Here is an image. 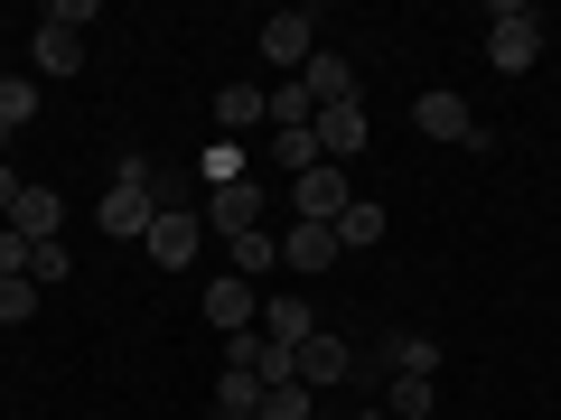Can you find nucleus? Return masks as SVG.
Listing matches in <instances>:
<instances>
[{
    "label": "nucleus",
    "mask_w": 561,
    "mask_h": 420,
    "mask_svg": "<svg viewBox=\"0 0 561 420\" xmlns=\"http://www.w3.org/2000/svg\"><path fill=\"white\" fill-rule=\"evenodd\" d=\"M272 168H290V178H309V168H319V131H272Z\"/></svg>",
    "instance_id": "5701e85b"
},
{
    "label": "nucleus",
    "mask_w": 561,
    "mask_h": 420,
    "mask_svg": "<svg viewBox=\"0 0 561 420\" xmlns=\"http://www.w3.org/2000/svg\"><path fill=\"white\" fill-rule=\"evenodd\" d=\"M262 206H272V187H262V178H225L216 197H206V224L234 243V234H253V224H262Z\"/></svg>",
    "instance_id": "6e6552de"
},
{
    "label": "nucleus",
    "mask_w": 561,
    "mask_h": 420,
    "mask_svg": "<svg viewBox=\"0 0 561 420\" xmlns=\"http://www.w3.org/2000/svg\"><path fill=\"white\" fill-rule=\"evenodd\" d=\"M28 308H38V290H28V280H0V327H20Z\"/></svg>",
    "instance_id": "cd10ccee"
},
{
    "label": "nucleus",
    "mask_w": 561,
    "mask_h": 420,
    "mask_svg": "<svg viewBox=\"0 0 561 420\" xmlns=\"http://www.w3.org/2000/svg\"><path fill=\"white\" fill-rule=\"evenodd\" d=\"M309 411H319V393H309L300 374H290V383H272V393H262V420H309Z\"/></svg>",
    "instance_id": "b1692460"
},
{
    "label": "nucleus",
    "mask_w": 561,
    "mask_h": 420,
    "mask_svg": "<svg viewBox=\"0 0 561 420\" xmlns=\"http://www.w3.org/2000/svg\"><path fill=\"white\" fill-rule=\"evenodd\" d=\"M10 224H20L28 243H66V197L28 178V187H20V206H10Z\"/></svg>",
    "instance_id": "f8f14e48"
},
{
    "label": "nucleus",
    "mask_w": 561,
    "mask_h": 420,
    "mask_svg": "<svg viewBox=\"0 0 561 420\" xmlns=\"http://www.w3.org/2000/svg\"><path fill=\"white\" fill-rule=\"evenodd\" d=\"M309 327H319V308H309L300 290H272V300H262V337H272V346H290V355H300Z\"/></svg>",
    "instance_id": "4468645a"
},
{
    "label": "nucleus",
    "mask_w": 561,
    "mask_h": 420,
    "mask_svg": "<svg viewBox=\"0 0 561 420\" xmlns=\"http://www.w3.org/2000/svg\"><path fill=\"white\" fill-rule=\"evenodd\" d=\"M534 57H542V10L534 0H496V10H486V66H496V75H524Z\"/></svg>",
    "instance_id": "f03ea898"
},
{
    "label": "nucleus",
    "mask_w": 561,
    "mask_h": 420,
    "mask_svg": "<svg viewBox=\"0 0 561 420\" xmlns=\"http://www.w3.org/2000/svg\"><path fill=\"white\" fill-rule=\"evenodd\" d=\"M346 206H356V187H346V168H309V178H290V224H337Z\"/></svg>",
    "instance_id": "39448f33"
},
{
    "label": "nucleus",
    "mask_w": 561,
    "mask_h": 420,
    "mask_svg": "<svg viewBox=\"0 0 561 420\" xmlns=\"http://www.w3.org/2000/svg\"><path fill=\"white\" fill-rule=\"evenodd\" d=\"M243 131H272V94L262 84H225L216 94V140H243Z\"/></svg>",
    "instance_id": "9b49d317"
},
{
    "label": "nucleus",
    "mask_w": 561,
    "mask_h": 420,
    "mask_svg": "<svg viewBox=\"0 0 561 420\" xmlns=\"http://www.w3.org/2000/svg\"><path fill=\"white\" fill-rule=\"evenodd\" d=\"M206 420H262V383L225 364V374H216V401H206Z\"/></svg>",
    "instance_id": "6ab92c4d"
},
{
    "label": "nucleus",
    "mask_w": 561,
    "mask_h": 420,
    "mask_svg": "<svg viewBox=\"0 0 561 420\" xmlns=\"http://www.w3.org/2000/svg\"><path fill=\"white\" fill-rule=\"evenodd\" d=\"M38 121V75H0V131H28Z\"/></svg>",
    "instance_id": "4be33fe9"
},
{
    "label": "nucleus",
    "mask_w": 561,
    "mask_h": 420,
    "mask_svg": "<svg viewBox=\"0 0 561 420\" xmlns=\"http://www.w3.org/2000/svg\"><path fill=\"white\" fill-rule=\"evenodd\" d=\"M309 131H319V160H328V168H346V160H365L375 121H365V103H328V113L309 121Z\"/></svg>",
    "instance_id": "0eeeda50"
},
{
    "label": "nucleus",
    "mask_w": 561,
    "mask_h": 420,
    "mask_svg": "<svg viewBox=\"0 0 561 420\" xmlns=\"http://www.w3.org/2000/svg\"><path fill=\"white\" fill-rule=\"evenodd\" d=\"M10 140H20V131H0V150H10Z\"/></svg>",
    "instance_id": "2f4dec72"
},
{
    "label": "nucleus",
    "mask_w": 561,
    "mask_h": 420,
    "mask_svg": "<svg viewBox=\"0 0 561 420\" xmlns=\"http://www.w3.org/2000/svg\"><path fill=\"white\" fill-rule=\"evenodd\" d=\"M253 47H262V66H280V75H300V66L319 57V20H309V10H272Z\"/></svg>",
    "instance_id": "20e7f679"
},
{
    "label": "nucleus",
    "mask_w": 561,
    "mask_h": 420,
    "mask_svg": "<svg viewBox=\"0 0 561 420\" xmlns=\"http://www.w3.org/2000/svg\"><path fill=\"white\" fill-rule=\"evenodd\" d=\"M206 178H216V187L243 178V150H234V140H216V150H206Z\"/></svg>",
    "instance_id": "c85d7f7f"
},
{
    "label": "nucleus",
    "mask_w": 561,
    "mask_h": 420,
    "mask_svg": "<svg viewBox=\"0 0 561 420\" xmlns=\"http://www.w3.org/2000/svg\"><path fill=\"white\" fill-rule=\"evenodd\" d=\"M412 131L421 140H459V150H496V131H486V121L468 113V94H449V84H431V94L412 103Z\"/></svg>",
    "instance_id": "7ed1b4c3"
},
{
    "label": "nucleus",
    "mask_w": 561,
    "mask_h": 420,
    "mask_svg": "<svg viewBox=\"0 0 561 420\" xmlns=\"http://www.w3.org/2000/svg\"><path fill=\"white\" fill-rule=\"evenodd\" d=\"M253 318H262V290H253V280H234V271H216V280H206V327L243 337Z\"/></svg>",
    "instance_id": "1a4fd4ad"
},
{
    "label": "nucleus",
    "mask_w": 561,
    "mask_h": 420,
    "mask_svg": "<svg viewBox=\"0 0 561 420\" xmlns=\"http://www.w3.org/2000/svg\"><path fill=\"white\" fill-rule=\"evenodd\" d=\"M383 420H431V374H393L383 383Z\"/></svg>",
    "instance_id": "412c9836"
},
{
    "label": "nucleus",
    "mask_w": 561,
    "mask_h": 420,
    "mask_svg": "<svg viewBox=\"0 0 561 420\" xmlns=\"http://www.w3.org/2000/svg\"><path fill=\"white\" fill-rule=\"evenodd\" d=\"M328 261H337V234L328 224H290L280 234V271H328Z\"/></svg>",
    "instance_id": "a211bd4d"
},
{
    "label": "nucleus",
    "mask_w": 561,
    "mask_h": 420,
    "mask_svg": "<svg viewBox=\"0 0 561 420\" xmlns=\"http://www.w3.org/2000/svg\"><path fill=\"white\" fill-rule=\"evenodd\" d=\"M300 94L319 103V113H328V103H356V66H346V57H328V47H319V57L300 66Z\"/></svg>",
    "instance_id": "2eb2a0df"
},
{
    "label": "nucleus",
    "mask_w": 561,
    "mask_h": 420,
    "mask_svg": "<svg viewBox=\"0 0 561 420\" xmlns=\"http://www.w3.org/2000/svg\"><path fill=\"white\" fill-rule=\"evenodd\" d=\"M20 187H28L20 168H0V224H10V206H20Z\"/></svg>",
    "instance_id": "c756f323"
},
{
    "label": "nucleus",
    "mask_w": 561,
    "mask_h": 420,
    "mask_svg": "<svg viewBox=\"0 0 561 420\" xmlns=\"http://www.w3.org/2000/svg\"><path fill=\"white\" fill-rule=\"evenodd\" d=\"M197 243H206L197 206H160V224H150V234H140V253L160 261V271H187V261H197Z\"/></svg>",
    "instance_id": "423d86ee"
},
{
    "label": "nucleus",
    "mask_w": 561,
    "mask_h": 420,
    "mask_svg": "<svg viewBox=\"0 0 561 420\" xmlns=\"http://www.w3.org/2000/svg\"><path fill=\"white\" fill-rule=\"evenodd\" d=\"M94 20H103V0H47V28H66V38L94 28Z\"/></svg>",
    "instance_id": "a878e982"
},
{
    "label": "nucleus",
    "mask_w": 561,
    "mask_h": 420,
    "mask_svg": "<svg viewBox=\"0 0 561 420\" xmlns=\"http://www.w3.org/2000/svg\"><path fill=\"white\" fill-rule=\"evenodd\" d=\"M375 374H383V383H393V374H440V337L393 327V337H383V355H375Z\"/></svg>",
    "instance_id": "ddd939ff"
},
{
    "label": "nucleus",
    "mask_w": 561,
    "mask_h": 420,
    "mask_svg": "<svg viewBox=\"0 0 561 420\" xmlns=\"http://www.w3.org/2000/svg\"><path fill=\"white\" fill-rule=\"evenodd\" d=\"M290 364H300V383H309V393H328V383H346V374H356L346 337H328V327H309V337H300V355H290Z\"/></svg>",
    "instance_id": "9d476101"
},
{
    "label": "nucleus",
    "mask_w": 561,
    "mask_h": 420,
    "mask_svg": "<svg viewBox=\"0 0 561 420\" xmlns=\"http://www.w3.org/2000/svg\"><path fill=\"white\" fill-rule=\"evenodd\" d=\"M94 215H103V234H113V243H140L150 224H160V168H150V160L131 150V160L113 168V187H103V206H94Z\"/></svg>",
    "instance_id": "f257e3e1"
},
{
    "label": "nucleus",
    "mask_w": 561,
    "mask_h": 420,
    "mask_svg": "<svg viewBox=\"0 0 561 420\" xmlns=\"http://www.w3.org/2000/svg\"><path fill=\"white\" fill-rule=\"evenodd\" d=\"M328 234H337V253H375V243H383V234H393V215H383V206H375V197H356V206H346V215H337V224H328Z\"/></svg>",
    "instance_id": "f3484780"
},
{
    "label": "nucleus",
    "mask_w": 561,
    "mask_h": 420,
    "mask_svg": "<svg viewBox=\"0 0 561 420\" xmlns=\"http://www.w3.org/2000/svg\"><path fill=\"white\" fill-rule=\"evenodd\" d=\"M225 271H234V280H253V290H262V280L280 271V234H262V224H253V234H234V243H225Z\"/></svg>",
    "instance_id": "dca6fc26"
},
{
    "label": "nucleus",
    "mask_w": 561,
    "mask_h": 420,
    "mask_svg": "<svg viewBox=\"0 0 561 420\" xmlns=\"http://www.w3.org/2000/svg\"><path fill=\"white\" fill-rule=\"evenodd\" d=\"M28 66H38V75H76V66H84V38H66V28H47V20H38V47H28Z\"/></svg>",
    "instance_id": "aec40b11"
},
{
    "label": "nucleus",
    "mask_w": 561,
    "mask_h": 420,
    "mask_svg": "<svg viewBox=\"0 0 561 420\" xmlns=\"http://www.w3.org/2000/svg\"><path fill=\"white\" fill-rule=\"evenodd\" d=\"M28 253H38V243H28L20 224H0V280H28Z\"/></svg>",
    "instance_id": "bb28decb"
},
{
    "label": "nucleus",
    "mask_w": 561,
    "mask_h": 420,
    "mask_svg": "<svg viewBox=\"0 0 561 420\" xmlns=\"http://www.w3.org/2000/svg\"><path fill=\"white\" fill-rule=\"evenodd\" d=\"M356 420H383V401H375V411H356Z\"/></svg>",
    "instance_id": "7c9ffc66"
},
{
    "label": "nucleus",
    "mask_w": 561,
    "mask_h": 420,
    "mask_svg": "<svg viewBox=\"0 0 561 420\" xmlns=\"http://www.w3.org/2000/svg\"><path fill=\"white\" fill-rule=\"evenodd\" d=\"M66 271H76L66 243H38V253H28V290H66Z\"/></svg>",
    "instance_id": "393cba45"
}]
</instances>
